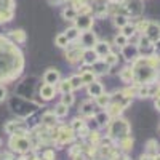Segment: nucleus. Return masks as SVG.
Returning a JSON list of instances; mask_svg holds the SVG:
<instances>
[{
	"mask_svg": "<svg viewBox=\"0 0 160 160\" xmlns=\"http://www.w3.org/2000/svg\"><path fill=\"white\" fill-rule=\"evenodd\" d=\"M24 71V56L16 43L0 35V83L16 80Z\"/></svg>",
	"mask_w": 160,
	"mask_h": 160,
	"instance_id": "nucleus-1",
	"label": "nucleus"
},
{
	"mask_svg": "<svg viewBox=\"0 0 160 160\" xmlns=\"http://www.w3.org/2000/svg\"><path fill=\"white\" fill-rule=\"evenodd\" d=\"M131 69H133V83L136 85L155 83L158 78V56L155 55L139 56L131 62Z\"/></svg>",
	"mask_w": 160,
	"mask_h": 160,
	"instance_id": "nucleus-2",
	"label": "nucleus"
},
{
	"mask_svg": "<svg viewBox=\"0 0 160 160\" xmlns=\"http://www.w3.org/2000/svg\"><path fill=\"white\" fill-rule=\"evenodd\" d=\"M130 131H131L130 123L127 122L125 118H122V117H114V118H111V122L108 123V135L112 139H117V141L122 139V138L130 135Z\"/></svg>",
	"mask_w": 160,
	"mask_h": 160,
	"instance_id": "nucleus-3",
	"label": "nucleus"
},
{
	"mask_svg": "<svg viewBox=\"0 0 160 160\" xmlns=\"http://www.w3.org/2000/svg\"><path fill=\"white\" fill-rule=\"evenodd\" d=\"M8 148L11 149V152H16V154H21V155L28 154L32 149L31 136H28V135H10Z\"/></svg>",
	"mask_w": 160,
	"mask_h": 160,
	"instance_id": "nucleus-4",
	"label": "nucleus"
},
{
	"mask_svg": "<svg viewBox=\"0 0 160 160\" xmlns=\"http://www.w3.org/2000/svg\"><path fill=\"white\" fill-rule=\"evenodd\" d=\"M7 135H29V128L22 120H10L3 127Z\"/></svg>",
	"mask_w": 160,
	"mask_h": 160,
	"instance_id": "nucleus-5",
	"label": "nucleus"
},
{
	"mask_svg": "<svg viewBox=\"0 0 160 160\" xmlns=\"http://www.w3.org/2000/svg\"><path fill=\"white\" fill-rule=\"evenodd\" d=\"M75 138V133L72 131L71 127H66V125H61L59 128H56V144L58 146H64V144H68L71 142L72 139Z\"/></svg>",
	"mask_w": 160,
	"mask_h": 160,
	"instance_id": "nucleus-6",
	"label": "nucleus"
},
{
	"mask_svg": "<svg viewBox=\"0 0 160 160\" xmlns=\"http://www.w3.org/2000/svg\"><path fill=\"white\" fill-rule=\"evenodd\" d=\"M122 7L125 10V15L131 16V18H138V16H141V13H142L141 0H123Z\"/></svg>",
	"mask_w": 160,
	"mask_h": 160,
	"instance_id": "nucleus-7",
	"label": "nucleus"
},
{
	"mask_svg": "<svg viewBox=\"0 0 160 160\" xmlns=\"http://www.w3.org/2000/svg\"><path fill=\"white\" fill-rule=\"evenodd\" d=\"M120 53H122V58H123L127 62H133L136 58H139L138 45H136V43H131V42H128L127 45H123L122 48H120Z\"/></svg>",
	"mask_w": 160,
	"mask_h": 160,
	"instance_id": "nucleus-8",
	"label": "nucleus"
},
{
	"mask_svg": "<svg viewBox=\"0 0 160 160\" xmlns=\"http://www.w3.org/2000/svg\"><path fill=\"white\" fill-rule=\"evenodd\" d=\"M75 28L82 32V31H90L95 24V18L93 15H77V18L72 21Z\"/></svg>",
	"mask_w": 160,
	"mask_h": 160,
	"instance_id": "nucleus-9",
	"label": "nucleus"
},
{
	"mask_svg": "<svg viewBox=\"0 0 160 160\" xmlns=\"http://www.w3.org/2000/svg\"><path fill=\"white\" fill-rule=\"evenodd\" d=\"M82 51L83 48L82 47H75V45H71L66 48V61L69 64H77L82 61Z\"/></svg>",
	"mask_w": 160,
	"mask_h": 160,
	"instance_id": "nucleus-10",
	"label": "nucleus"
},
{
	"mask_svg": "<svg viewBox=\"0 0 160 160\" xmlns=\"http://www.w3.org/2000/svg\"><path fill=\"white\" fill-rule=\"evenodd\" d=\"M78 40H80V47L82 48H93V45H95L98 42V37L95 32L90 31H82L78 35Z\"/></svg>",
	"mask_w": 160,
	"mask_h": 160,
	"instance_id": "nucleus-11",
	"label": "nucleus"
},
{
	"mask_svg": "<svg viewBox=\"0 0 160 160\" xmlns=\"http://www.w3.org/2000/svg\"><path fill=\"white\" fill-rule=\"evenodd\" d=\"M56 87L55 85H48V83H42L38 90V96L42 98V101H51L53 98L56 96Z\"/></svg>",
	"mask_w": 160,
	"mask_h": 160,
	"instance_id": "nucleus-12",
	"label": "nucleus"
},
{
	"mask_svg": "<svg viewBox=\"0 0 160 160\" xmlns=\"http://www.w3.org/2000/svg\"><path fill=\"white\" fill-rule=\"evenodd\" d=\"M61 80V72L55 68H50L45 71L43 74V83H48V85H56Z\"/></svg>",
	"mask_w": 160,
	"mask_h": 160,
	"instance_id": "nucleus-13",
	"label": "nucleus"
},
{
	"mask_svg": "<svg viewBox=\"0 0 160 160\" xmlns=\"http://www.w3.org/2000/svg\"><path fill=\"white\" fill-rule=\"evenodd\" d=\"M160 28H158V22H155V21H149V24H148V29H146V35H148L149 38H151V42L152 43H158V38H160Z\"/></svg>",
	"mask_w": 160,
	"mask_h": 160,
	"instance_id": "nucleus-14",
	"label": "nucleus"
},
{
	"mask_svg": "<svg viewBox=\"0 0 160 160\" xmlns=\"http://www.w3.org/2000/svg\"><path fill=\"white\" fill-rule=\"evenodd\" d=\"M87 93H88V96H91L93 99H95L96 96L101 95V93H104V85L99 82V80H93V82H90L87 85Z\"/></svg>",
	"mask_w": 160,
	"mask_h": 160,
	"instance_id": "nucleus-15",
	"label": "nucleus"
},
{
	"mask_svg": "<svg viewBox=\"0 0 160 160\" xmlns=\"http://www.w3.org/2000/svg\"><path fill=\"white\" fill-rule=\"evenodd\" d=\"M95 102L93 101H83L82 102V106H80V109H78V112H80V117H83V118H90V117H93L96 112H95Z\"/></svg>",
	"mask_w": 160,
	"mask_h": 160,
	"instance_id": "nucleus-16",
	"label": "nucleus"
},
{
	"mask_svg": "<svg viewBox=\"0 0 160 160\" xmlns=\"http://www.w3.org/2000/svg\"><path fill=\"white\" fill-rule=\"evenodd\" d=\"M99 59V56L95 53V50L93 48H83V51H82V62H83V66H90L93 64V62H96Z\"/></svg>",
	"mask_w": 160,
	"mask_h": 160,
	"instance_id": "nucleus-17",
	"label": "nucleus"
},
{
	"mask_svg": "<svg viewBox=\"0 0 160 160\" xmlns=\"http://www.w3.org/2000/svg\"><path fill=\"white\" fill-rule=\"evenodd\" d=\"M90 68H91L90 71H93L96 75H106V74H109V71H111V66H108L101 58H99L96 62H93Z\"/></svg>",
	"mask_w": 160,
	"mask_h": 160,
	"instance_id": "nucleus-18",
	"label": "nucleus"
},
{
	"mask_svg": "<svg viewBox=\"0 0 160 160\" xmlns=\"http://www.w3.org/2000/svg\"><path fill=\"white\" fill-rule=\"evenodd\" d=\"M93 50H95V53L99 58H104L111 51V43L106 42V40H98V42L93 45Z\"/></svg>",
	"mask_w": 160,
	"mask_h": 160,
	"instance_id": "nucleus-19",
	"label": "nucleus"
},
{
	"mask_svg": "<svg viewBox=\"0 0 160 160\" xmlns=\"http://www.w3.org/2000/svg\"><path fill=\"white\" fill-rule=\"evenodd\" d=\"M10 37H11V42L18 43V45L26 43V40H28V34H26L22 29H13V31H10Z\"/></svg>",
	"mask_w": 160,
	"mask_h": 160,
	"instance_id": "nucleus-20",
	"label": "nucleus"
},
{
	"mask_svg": "<svg viewBox=\"0 0 160 160\" xmlns=\"http://www.w3.org/2000/svg\"><path fill=\"white\" fill-rule=\"evenodd\" d=\"M56 123H58V117L53 114L51 111H47L42 115V125H45L48 128H53V127H56Z\"/></svg>",
	"mask_w": 160,
	"mask_h": 160,
	"instance_id": "nucleus-21",
	"label": "nucleus"
},
{
	"mask_svg": "<svg viewBox=\"0 0 160 160\" xmlns=\"http://www.w3.org/2000/svg\"><path fill=\"white\" fill-rule=\"evenodd\" d=\"M77 8L74 7V5H69V7H64L62 8V11H61V16H62V19H66V21H74L75 18H77Z\"/></svg>",
	"mask_w": 160,
	"mask_h": 160,
	"instance_id": "nucleus-22",
	"label": "nucleus"
},
{
	"mask_svg": "<svg viewBox=\"0 0 160 160\" xmlns=\"http://www.w3.org/2000/svg\"><path fill=\"white\" fill-rule=\"evenodd\" d=\"M93 117H95V120H96V123H98V127H99V128L108 127V123L111 122V115H109L108 112H106V111H101V112L95 114Z\"/></svg>",
	"mask_w": 160,
	"mask_h": 160,
	"instance_id": "nucleus-23",
	"label": "nucleus"
},
{
	"mask_svg": "<svg viewBox=\"0 0 160 160\" xmlns=\"http://www.w3.org/2000/svg\"><path fill=\"white\" fill-rule=\"evenodd\" d=\"M135 96L138 98H151V83L149 85H136L135 83Z\"/></svg>",
	"mask_w": 160,
	"mask_h": 160,
	"instance_id": "nucleus-24",
	"label": "nucleus"
},
{
	"mask_svg": "<svg viewBox=\"0 0 160 160\" xmlns=\"http://www.w3.org/2000/svg\"><path fill=\"white\" fill-rule=\"evenodd\" d=\"M93 102H95V106H98V108H101V109H106V108H108V104L111 102V95H109V93H106V91H104V93H101L99 96H96Z\"/></svg>",
	"mask_w": 160,
	"mask_h": 160,
	"instance_id": "nucleus-25",
	"label": "nucleus"
},
{
	"mask_svg": "<svg viewBox=\"0 0 160 160\" xmlns=\"http://www.w3.org/2000/svg\"><path fill=\"white\" fill-rule=\"evenodd\" d=\"M118 77L123 83H133V69H131V66H125V68L120 71Z\"/></svg>",
	"mask_w": 160,
	"mask_h": 160,
	"instance_id": "nucleus-26",
	"label": "nucleus"
},
{
	"mask_svg": "<svg viewBox=\"0 0 160 160\" xmlns=\"http://www.w3.org/2000/svg\"><path fill=\"white\" fill-rule=\"evenodd\" d=\"M53 114H55L58 118H66L69 115V108L66 104H62V102H58L56 106H55V109L51 111Z\"/></svg>",
	"mask_w": 160,
	"mask_h": 160,
	"instance_id": "nucleus-27",
	"label": "nucleus"
},
{
	"mask_svg": "<svg viewBox=\"0 0 160 160\" xmlns=\"http://www.w3.org/2000/svg\"><path fill=\"white\" fill-rule=\"evenodd\" d=\"M146 154L152 157H158V142L155 139H149L146 142Z\"/></svg>",
	"mask_w": 160,
	"mask_h": 160,
	"instance_id": "nucleus-28",
	"label": "nucleus"
},
{
	"mask_svg": "<svg viewBox=\"0 0 160 160\" xmlns=\"http://www.w3.org/2000/svg\"><path fill=\"white\" fill-rule=\"evenodd\" d=\"M78 75H80V78H82V83H83V85H88L90 82H93V80H96V74L93 72V71H90V69L82 71Z\"/></svg>",
	"mask_w": 160,
	"mask_h": 160,
	"instance_id": "nucleus-29",
	"label": "nucleus"
},
{
	"mask_svg": "<svg viewBox=\"0 0 160 160\" xmlns=\"http://www.w3.org/2000/svg\"><path fill=\"white\" fill-rule=\"evenodd\" d=\"M64 35L68 37L69 42H77L78 40V35H80V31L75 28V26H71V28H68L64 31Z\"/></svg>",
	"mask_w": 160,
	"mask_h": 160,
	"instance_id": "nucleus-30",
	"label": "nucleus"
},
{
	"mask_svg": "<svg viewBox=\"0 0 160 160\" xmlns=\"http://www.w3.org/2000/svg\"><path fill=\"white\" fill-rule=\"evenodd\" d=\"M55 87H56V91H59L61 95H62V93H71V91H72L71 83H69V80H68V78H61Z\"/></svg>",
	"mask_w": 160,
	"mask_h": 160,
	"instance_id": "nucleus-31",
	"label": "nucleus"
},
{
	"mask_svg": "<svg viewBox=\"0 0 160 160\" xmlns=\"http://www.w3.org/2000/svg\"><path fill=\"white\" fill-rule=\"evenodd\" d=\"M128 16L125 15V13H118V15H114V26L117 29H122L123 26L128 22Z\"/></svg>",
	"mask_w": 160,
	"mask_h": 160,
	"instance_id": "nucleus-32",
	"label": "nucleus"
},
{
	"mask_svg": "<svg viewBox=\"0 0 160 160\" xmlns=\"http://www.w3.org/2000/svg\"><path fill=\"white\" fill-rule=\"evenodd\" d=\"M118 146H120V149L125 151V152L131 151V149H133V138L128 135V136H125V138H122V139H118Z\"/></svg>",
	"mask_w": 160,
	"mask_h": 160,
	"instance_id": "nucleus-33",
	"label": "nucleus"
},
{
	"mask_svg": "<svg viewBox=\"0 0 160 160\" xmlns=\"http://www.w3.org/2000/svg\"><path fill=\"white\" fill-rule=\"evenodd\" d=\"M120 32H122L127 38H130V37H133V35H135L136 34V28H135V22H127L125 26H123V28L122 29H120Z\"/></svg>",
	"mask_w": 160,
	"mask_h": 160,
	"instance_id": "nucleus-34",
	"label": "nucleus"
},
{
	"mask_svg": "<svg viewBox=\"0 0 160 160\" xmlns=\"http://www.w3.org/2000/svg\"><path fill=\"white\" fill-rule=\"evenodd\" d=\"M106 64H108V66H111V68H114V66L118 62V55H117V53H114L112 50L108 53V55H106L104 58H101Z\"/></svg>",
	"mask_w": 160,
	"mask_h": 160,
	"instance_id": "nucleus-35",
	"label": "nucleus"
},
{
	"mask_svg": "<svg viewBox=\"0 0 160 160\" xmlns=\"http://www.w3.org/2000/svg\"><path fill=\"white\" fill-rule=\"evenodd\" d=\"M15 16V10H0V24H7Z\"/></svg>",
	"mask_w": 160,
	"mask_h": 160,
	"instance_id": "nucleus-36",
	"label": "nucleus"
},
{
	"mask_svg": "<svg viewBox=\"0 0 160 160\" xmlns=\"http://www.w3.org/2000/svg\"><path fill=\"white\" fill-rule=\"evenodd\" d=\"M69 40H68V37L64 35V32H61V34H58L56 35V38H55V45L56 47H59V48H68L69 47Z\"/></svg>",
	"mask_w": 160,
	"mask_h": 160,
	"instance_id": "nucleus-37",
	"label": "nucleus"
},
{
	"mask_svg": "<svg viewBox=\"0 0 160 160\" xmlns=\"http://www.w3.org/2000/svg\"><path fill=\"white\" fill-rule=\"evenodd\" d=\"M69 80V83H71V88H72V91H75V90H80L83 87V83H82V78H80V75L77 74V75H72V77H69L68 78Z\"/></svg>",
	"mask_w": 160,
	"mask_h": 160,
	"instance_id": "nucleus-38",
	"label": "nucleus"
},
{
	"mask_svg": "<svg viewBox=\"0 0 160 160\" xmlns=\"http://www.w3.org/2000/svg\"><path fill=\"white\" fill-rule=\"evenodd\" d=\"M59 102H62V104H66L68 108H71V106H74V102H75V96H74V91H71V93H62V96H61V101Z\"/></svg>",
	"mask_w": 160,
	"mask_h": 160,
	"instance_id": "nucleus-39",
	"label": "nucleus"
},
{
	"mask_svg": "<svg viewBox=\"0 0 160 160\" xmlns=\"http://www.w3.org/2000/svg\"><path fill=\"white\" fill-rule=\"evenodd\" d=\"M128 43V38L122 34V32H118L115 37H114V45L117 47V48H122L123 45H127Z\"/></svg>",
	"mask_w": 160,
	"mask_h": 160,
	"instance_id": "nucleus-40",
	"label": "nucleus"
},
{
	"mask_svg": "<svg viewBox=\"0 0 160 160\" xmlns=\"http://www.w3.org/2000/svg\"><path fill=\"white\" fill-rule=\"evenodd\" d=\"M85 125V120H83V117H75L74 120H72V122H71V128H72V131L75 133L77 130H80V128H82Z\"/></svg>",
	"mask_w": 160,
	"mask_h": 160,
	"instance_id": "nucleus-41",
	"label": "nucleus"
},
{
	"mask_svg": "<svg viewBox=\"0 0 160 160\" xmlns=\"http://www.w3.org/2000/svg\"><path fill=\"white\" fill-rule=\"evenodd\" d=\"M148 24H149V19H139L138 22H135L136 34H144L146 29H148Z\"/></svg>",
	"mask_w": 160,
	"mask_h": 160,
	"instance_id": "nucleus-42",
	"label": "nucleus"
},
{
	"mask_svg": "<svg viewBox=\"0 0 160 160\" xmlns=\"http://www.w3.org/2000/svg\"><path fill=\"white\" fill-rule=\"evenodd\" d=\"M0 10H15V0H0Z\"/></svg>",
	"mask_w": 160,
	"mask_h": 160,
	"instance_id": "nucleus-43",
	"label": "nucleus"
},
{
	"mask_svg": "<svg viewBox=\"0 0 160 160\" xmlns=\"http://www.w3.org/2000/svg\"><path fill=\"white\" fill-rule=\"evenodd\" d=\"M42 160H56V154L53 149H47L42 154Z\"/></svg>",
	"mask_w": 160,
	"mask_h": 160,
	"instance_id": "nucleus-44",
	"label": "nucleus"
},
{
	"mask_svg": "<svg viewBox=\"0 0 160 160\" xmlns=\"http://www.w3.org/2000/svg\"><path fill=\"white\" fill-rule=\"evenodd\" d=\"M88 133H90V128L87 127V123L82 127V128H80V130H77L75 131V135L77 136H82V138H85V136H88Z\"/></svg>",
	"mask_w": 160,
	"mask_h": 160,
	"instance_id": "nucleus-45",
	"label": "nucleus"
},
{
	"mask_svg": "<svg viewBox=\"0 0 160 160\" xmlns=\"http://www.w3.org/2000/svg\"><path fill=\"white\" fill-rule=\"evenodd\" d=\"M88 138H90V141H91L93 144H98V141H99V133H98V131H90V133H88Z\"/></svg>",
	"mask_w": 160,
	"mask_h": 160,
	"instance_id": "nucleus-46",
	"label": "nucleus"
},
{
	"mask_svg": "<svg viewBox=\"0 0 160 160\" xmlns=\"http://www.w3.org/2000/svg\"><path fill=\"white\" fill-rule=\"evenodd\" d=\"M7 96H8V91H7V88H5L3 85H0V102H3V101L7 99Z\"/></svg>",
	"mask_w": 160,
	"mask_h": 160,
	"instance_id": "nucleus-47",
	"label": "nucleus"
},
{
	"mask_svg": "<svg viewBox=\"0 0 160 160\" xmlns=\"http://www.w3.org/2000/svg\"><path fill=\"white\" fill-rule=\"evenodd\" d=\"M139 160H158V157H152V155H148V154H142L139 157Z\"/></svg>",
	"mask_w": 160,
	"mask_h": 160,
	"instance_id": "nucleus-48",
	"label": "nucleus"
},
{
	"mask_svg": "<svg viewBox=\"0 0 160 160\" xmlns=\"http://www.w3.org/2000/svg\"><path fill=\"white\" fill-rule=\"evenodd\" d=\"M48 2H50L51 5H61V3L66 2V0H48Z\"/></svg>",
	"mask_w": 160,
	"mask_h": 160,
	"instance_id": "nucleus-49",
	"label": "nucleus"
},
{
	"mask_svg": "<svg viewBox=\"0 0 160 160\" xmlns=\"http://www.w3.org/2000/svg\"><path fill=\"white\" fill-rule=\"evenodd\" d=\"M154 106H155V109L158 111V108H160V102H158V96H155V99H154Z\"/></svg>",
	"mask_w": 160,
	"mask_h": 160,
	"instance_id": "nucleus-50",
	"label": "nucleus"
},
{
	"mask_svg": "<svg viewBox=\"0 0 160 160\" xmlns=\"http://www.w3.org/2000/svg\"><path fill=\"white\" fill-rule=\"evenodd\" d=\"M31 160H40V158H38V157H34V158H31Z\"/></svg>",
	"mask_w": 160,
	"mask_h": 160,
	"instance_id": "nucleus-51",
	"label": "nucleus"
},
{
	"mask_svg": "<svg viewBox=\"0 0 160 160\" xmlns=\"http://www.w3.org/2000/svg\"><path fill=\"white\" fill-rule=\"evenodd\" d=\"M0 160H3V155L2 154H0Z\"/></svg>",
	"mask_w": 160,
	"mask_h": 160,
	"instance_id": "nucleus-52",
	"label": "nucleus"
},
{
	"mask_svg": "<svg viewBox=\"0 0 160 160\" xmlns=\"http://www.w3.org/2000/svg\"><path fill=\"white\" fill-rule=\"evenodd\" d=\"M0 146H2V139H0Z\"/></svg>",
	"mask_w": 160,
	"mask_h": 160,
	"instance_id": "nucleus-53",
	"label": "nucleus"
}]
</instances>
